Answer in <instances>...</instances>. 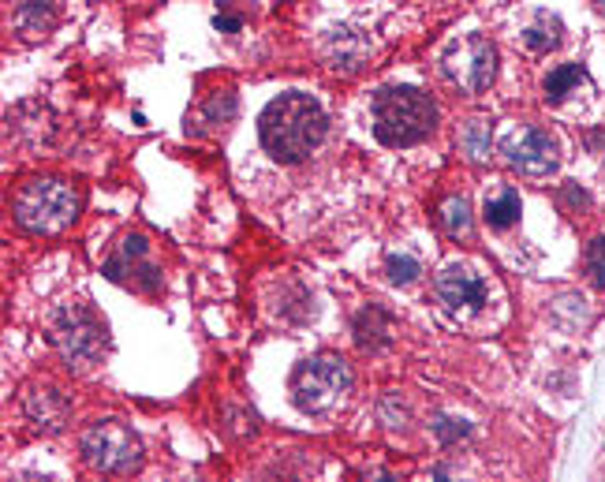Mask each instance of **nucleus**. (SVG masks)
Instances as JSON below:
<instances>
[{
	"label": "nucleus",
	"instance_id": "1",
	"mask_svg": "<svg viewBox=\"0 0 605 482\" xmlns=\"http://www.w3.org/2000/svg\"><path fill=\"white\" fill-rule=\"evenodd\" d=\"M329 135V116L310 94H281L266 105V113L258 116V139L266 146V154H273L284 165H296L303 157H310L322 139Z\"/></svg>",
	"mask_w": 605,
	"mask_h": 482
},
{
	"label": "nucleus",
	"instance_id": "2",
	"mask_svg": "<svg viewBox=\"0 0 605 482\" xmlns=\"http://www.w3.org/2000/svg\"><path fill=\"white\" fill-rule=\"evenodd\" d=\"M437 128V105L419 86H381L374 94V135L385 146H415Z\"/></svg>",
	"mask_w": 605,
	"mask_h": 482
},
{
	"label": "nucleus",
	"instance_id": "3",
	"mask_svg": "<svg viewBox=\"0 0 605 482\" xmlns=\"http://www.w3.org/2000/svg\"><path fill=\"white\" fill-rule=\"evenodd\" d=\"M15 225L30 236H57L75 225L79 217V195L64 180H30L15 191L12 199Z\"/></svg>",
	"mask_w": 605,
	"mask_h": 482
},
{
	"label": "nucleus",
	"instance_id": "4",
	"mask_svg": "<svg viewBox=\"0 0 605 482\" xmlns=\"http://www.w3.org/2000/svg\"><path fill=\"white\" fill-rule=\"evenodd\" d=\"M79 456L86 468L101 471V475H131L142 468V441L120 419H98L83 430Z\"/></svg>",
	"mask_w": 605,
	"mask_h": 482
},
{
	"label": "nucleus",
	"instance_id": "5",
	"mask_svg": "<svg viewBox=\"0 0 605 482\" xmlns=\"http://www.w3.org/2000/svg\"><path fill=\"white\" fill-rule=\"evenodd\" d=\"M53 341H57L64 363L75 370L94 367L105 348H109V326L90 303H68L57 311L53 322Z\"/></svg>",
	"mask_w": 605,
	"mask_h": 482
},
{
	"label": "nucleus",
	"instance_id": "6",
	"mask_svg": "<svg viewBox=\"0 0 605 482\" xmlns=\"http://www.w3.org/2000/svg\"><path fill=\"white\" fill-rule=\"evenodd\" d=\"M348 389H352V367L333 352L303 359L296 378H292V400H296L299 412L307 415L329 412Z\"/></svg>",
	"mask_w": 605,
	"mask_h": 482
},
{
	"label": "nucleus",
	"instance_id": "7",
	"mask_svg": "<svg viewBox=\"0 0 605 482\" xmlns=\"http://www.w3.org/2000/svg\"><path fill=\"white\" fill-rule=\"evenodd\" d=\"M441 71H445V79H449L460 94L479 98V94H486L493 86V79H497V49H493V42L471 34V38H464V42L445 57Z\"/></svg>",
	"mask_w": 605,
	"mask_h": 482
},
{
	"label": "nucleus",
	"instance_id": "8",
	"mask_svg": "<svg viewBox=\"0 0 605 482\" xmlns=\"http://www.w3.org/2000/svg\"><path fill=\"white\" fill-rule=\"evenodd\" d=\"M505 161L516 172H523V176L542 180V176H549V172L557 169V161H561V146H557V139H553L549 131L520 128L505 139Z\"/></svg>",
	"mask_w": 605,
	"mask_h": 482
},
{
	"label": "nucleus",
	"instance_id": "9",
	"mask_svg": "<svg viewBox=\"0 0 605 482\" xmlns=\"http://www.w3.org/2000/svg\"><path fill=\"white\" fill-rule=\"evenodd\" d=\"M437 299L445 303V311L449 314H479L486 311V303H490V284L482 273H475L471 266L464 262H452L445 270L437 273Z\"/></svg>",
	"mask_w": 605,
	"mask_h": 482
},
{
	"label": "nucleus",
	"instance_id": "10",
	"mask_svg": "<svg viewBox=\"0 0 605 482\" xmlns=\"http://www.w3.org/2000/svg\"><path fill=\"white\" fill-rule=\"evenodd\" d=\"M23 412H27V419L34 426L57 434V430H64V423H68L71 404L60 389H53V385H34V389L23 393Z\"/></svg>",
	"mask_w": 605,
	"mask_h": 482
},
{
	"label": "nucleus",
	"instance_id": "11",
	"mask_svg": "<svg viewBox=\"0 0 605 482\" xmlns=\"http://www.w3.org/2000/svg\"><path fill=\"white\" fill-rule=\"evenodd\" d=\"M366 53H370V45H366L363 34L352 27H340L325 38V60H329L333 71H359Z\"/></svg>",
	"mask_w": 605,
	"mask_h": 482
},
{
	"label": "nucleus",
	"instance_id": "12",
	"mask_svg": "<svg viewBox=\"0 0 605 482\" xmlns=\"http://www.w3.org/2000/svg\"><path fill=\"white\" fill-rule=\"evenodd\" d=\"M352 333H355V344H359V352H381V348H389L393 341V326H389V314L381 311L378 303H370L363 311L355 314L352 322Z\"/></svg>",
	"mask_w": 605,
	"mask_h": 482
},
{
	"label": "nucleus",
	"instance_id": "13",
	"mask_svg": "<svg viewBox=\"0 0 605 482\" xmlns=\"http://www.w3.org/2000/svg\"><path fill=\"white\" fill-rule=\"evenodd\" d=\"M12 27L19 38H42L57 27V8L53 0H15Z\"/></svg>",
	"mask_w": 605,
	"mask_h": 482
},
{
	"label": "nucleus",
	"instance_id": "14",
	"mask_svg": "<svg viewBox=\"0 0 605 482\" xmlns=\"http://www.w3.org/2000/svg\"><path fill=\"white\" fill-rule=\"evenodd\" d=\"M520 213H523V202H520V191H516V187H501V191L490 195L486 206H482V217H486V225H490L493 232L512 228L520 221Z\"/></svg>",
	"mask_w": 605,
	"mask_h": 482
},
{
	"label": "nucleus",
	"instance_id": "15",
	"mask_svg": "<svg viewBox=\"0 0 605 482\" xmlns=\"http://www.w3.org/2000/svg\"><path fill=\"white\" fill-rule=\"evenodd\" d=\"M437 221L445 228V236L452 240H467L471 228H475V217H471V202L464 195H449V199L437 206Z\"/></svg>",
	"mask_w": 605,
	"mask_h": 482
},
{
	"label": "nucleus",
	"instance_id": "16",
	"mask_svg": "<svg viewBox=\"0 0 605 482\" xmlns=\"http://www.w3.org/2000/svg\"><path fill=\"white\" fill-rule=\"evenodd\" d=\"M583 83H587V71L579 68V64H557V68L542 79V98H546L549 105H557V101H564Z\"/></svg>",
	"mask_w": 605,
	"mask_h": 482
},
{
	"label": "nucleus",
	"instance_id": "17",
	"mask_svg": "<svg viewBox=\"0 0 605 482\" xmlns=\"http://www.w3.org/2000/svg\"><path fill=\"white\" fill-rule=\"evenodd\" d=\"M460 150L467 154L471 165H486V161H490V150H493L490 120H467L464 128H460Z\"/></svg>",
	"mask_w": 605,
	"mask_h": 482
},
{
	"label": "nucleus",
	"instance_id": "18",
	"mask_svg": "<svg viewBox=\"0 0 605 482\" xmlns=\"http://www.w3.org/2000/svg\"><path fill=\"white\" fill-rule=\"evenodd\" d=\"M520 38L531 53H549V49H557V45H561V19H557V15H549V12H538V19L523 30Z\"/></svg>",
	"mask_w": 605,
	"mask_h": 482
},
{
	"label": "nucleus",
	"instance_id": "19",
	"mask_svg": "<svg viewBox=\"0 0 605 482\" xmlns=\"http://www.w3.org/2000/svg\"><path fill=\"white\" fill-rule=\"evenodd\" d=\"M385 273H389V281L393 284H415L419 281V273H423V262L408 251H389L385 258Z\"/></svg>",
	"mask_w": 605,
	"mask_h": 482
},
{
	"label": "nucleus",
	"instance_id": "20",
	"mask_svg": "<svg viewBox=\"0 0 605 482\" xmlns=\"http://www.w3.org/2000/svg\"><path fill=\"white\" fill-rule=\"evenodd\" d=\"M236 94L232 90H217V94H210L206 98V105H202V124H228L232 116H236Z\"/></svg>",
	"mask_w": 605,
	"mask_h": 482
},
{
	"label": "nucleus",
	"instance_id": "21",
	"mask_svg": "<svg viewBox=\"0 0 605 482\" xmlns=\"http://www.w3.org/2000/svg\"><path fill=\"white\" fill-rule=\"evenodd\" d=\"M430 430H434V438L441 441V445H456V441L471 438V423H467V419H456V415H434Z\"/></svg>",
	"mask_w": 605,
	"mask_h": 482
},
{
	"label": "nucleus",
	"instance_id": "22",
	"mask_svg": "<svg viewBox=\"0 0 605 482\" xmlns=\"http://www.w3.org/2000/svg\"><path fill=\"white\" fill-rule=\"evenodd\" d=\"M557 206H561L564 213H587L591 210V195H587L576 180H568V184H561V191H557Z\"/></svg>",
	"mask_w": 605,
	"mask_h": 482
},
{
	"label": "nucleus",
	"instance_id": "23",
	"mask_svg": "<svg viewBox=\"0 0 605 482\" xmlns=\"http://www.w3.org/2000/svg\"><path fill=\"white\" fill-rule=\"evenodd\" d=\"M587 273L598 288H605V236H594L587 243Z\"/></svg>",
	"mask_w": 605,
	"mask_h": 482
},
{
	"label": "nucleus",
	"instance_id": "24",
	"mask_svg": "<svg viewBox=\"0 0 605 482\" xmlns=\"http://www.w3.org/2000/svg\"><path fill=\"white\" fill-rule=\"evenodd\" d=\"M213 27L225 30V34H236V30L243 27V19H240V15H232V12H217V15H213Z\"/></svg>",
	"mask_w": 605,
	"mask_h": 482
},
{
	"label": "nucleus",
	"instance_id": "25",
	"mask_svg": "<svg viewBox=\"0 0 605 482\" xmlns=\"http://www.w3.org/2000/svg\"><path fill=\"white\" fill-rule=\"evenodd\" d=\"M587 142H591L594 150H602V146H605V131H591V135H587Z\"/></svg>",
	"mask_w": 605,
	"mask_h": 482
},
{
	"label": "nucleus",
	"instance_id": "26",
	"mask_svg": "<svg viewBox=\"0 0 605 482\" xmlns=\"http://www.w3.org/2000/svg\"><path fill=\"white\" fill-rule=\"evenodd\" d=\"M594 4H598V8H602V12H605V0H594Z\"/></svg>",
	"mask_w": 605,
	"mask_h": 482
}]
</instances>
